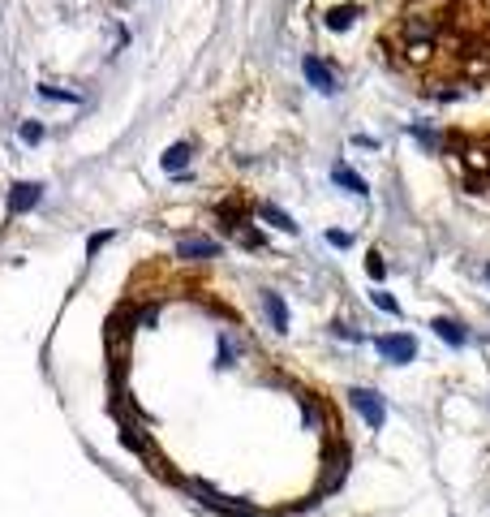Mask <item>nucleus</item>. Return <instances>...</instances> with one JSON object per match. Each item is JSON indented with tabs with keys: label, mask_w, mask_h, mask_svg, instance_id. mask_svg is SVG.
Listing matches in <instances>:
<instances>
[{
	"label": "nucleus",
	"mask_w": 490,
	"mask_h": 517,
	"mask_svg": "<svg viewBox=\"0 0 490 517\" xmlns=\"http://www.w3.org/2000/svg\"><path fill=\"white\" fill-rule=\"evenodd\" d=\"M190 496H198L211 513H224V517H263L254 504H241V500H232V496H220L215 487H206V483H198V479L190 483Z\"/></svg>",
	"instance_id": "1"
},
{
	"label": "nucleus",
	"mask_w": 490,
	"mask_h": 517,
	"mask_svg": "<svg viewBox=\"0 0 490 517\" xmlns=\"http://www.w3.org/2000/svg\"><path fill=\"white\" fill-rule=\"evenodd\" d=\"M374 345H378V354H383L387 362H396V366H404V362H413V358H418V340H413L408 332H392V336H378Z\"/></svg>",
	"instance_id": "2"
},
{
	"label": "nucleus",
	"mask_w": 490,
	"mask_h": 517,
	"mask_svg": "<svg viewBox=\"0 0 490 517\" xmlns=\"http://www.w3.org/2000/svg\"><path fill=\"white\" fill-rule=\"evenodd\" d=\"M349 397H353V410L361 414V418H366V427H383V418H387V410H383V397H378V392L374 388H353L349 392Z\"/></svg>",
	"instance_id": "3"
},
{
	"label": "nucleus",
	"mask_w": 490,
	"mask_h": 517,
	"mask_svg": "<svg viewBox=\"0 0 490 517\" xmlns=\"http://www.w3.org/2000/svg\"><path fill=\"white\" fill-rule=\"evenodd\" d=\"M301 69H305V82L314 87V91H323V95H335V73H331V69H327L319 57H305V65H301Z\"/></svg>",
	"instance_id": "4"
},
{
	"label": "nucleus",
	"mask_w": 490,
	"mask_h": 517,
	"mask_svg": "<svg viewBox=\"0 0 490 517\" xmlns=\"http://www.w3.org/2000/svg\"><path fill=\"white\" fill-rule=\"evenodd\" d=\"M434 31H438V22H430V17H422V13H413V17H404V22H400V35H404V39H413V43H430V39H434Z\"/></svg>",
	"instance_id": "5"
},
{
	"label": "nucleus",
	"mask_w": 490,
	"mask_h": 517,
	"mask_svg": "<svg viewBox=\"0 0 490 517\" xmlns=\"http://www.w3.org/2000/svg\"><path fill=\"white\" fill-rule=\"evenodd\" d=\"M176 255L181 259H215L220 255V241H211V237H185L176 246Z\"/></svg>",
	"instance_id": "6"
},
{
	"label": "nucleus",
	"mask_w": 490,
	"mask_h": 517,
	"mask_svg": "<svg viewBox=\"0 0 490 517\" xmlns=\"http://www.w3.org/2000/svg\"><path fill=\"white\" fill-rule=\"evenodd\" d=\"M190 160H194V142H172L168 151H164V160H160V164H164V168L172 172V177H181Z\"/></svg>",
	"instance_id": "7"
},
{
	"label": "nucleus",
	"mask_w": 490,
	"mask_h": 517,
	"mask_svg": "<svg viewBox=\"0 0 490 517\" xmlns=\"http://www.w3.org/2000/svg\"><path fill=\"white\" fill-rule=\"evenodd\" d=\"M39 194H43L39 181H17L13 194H9V207H13V211H31V207L39 203Z\"/></svg>",
	"instance_id": "8"
},
{
	"label": "nucleus",
	"mask_w": 490,
	"mask_h": 517,
	"mask_svg": "<svg viewBox=\"0 0 490 517\" xmlns=\"http://www.w3.org/2000/svg\"><path fill=\"white\" fill-rule=\"evenodd\" d=\"M430 328H434V336H438V340H447L452 350H460V345L469 340V332H464V328L456 324V319H443V315H438V319H430Z\"/></svg>",
	"instance_id": "9"
},
{
	"label": "nucleus",
	"mask_w": 490,
	"mask_h": 517,
	"mask_svg": "<svg viewBox=\"0 0 490 517\" xmlns=\"http://www.w3.org/2000/svg\"><path fill=\"white\" fill-rule=\"evenodd\" d=\"M263 310H267V319H271L275 332H289V306H284L280 293H263Z\"/></svg>",
	"instance_id": "10"
},
{
	"label": "nucleus",
	"mask_w": 490,
	"mask_h": 517,
	"mask_svg": "<svg viewBox=\"0 0 490 517\" xmlns=\"http://www.w3.org/2000/svg\"><path fill=\"white\" fill-rule=\"evenodd\" d=\"M258 216L267 220V225H275V229H284V233H297V220L293 216H284L275 203H258Z\"/></svg>",
	"instance_id": "11"
},
{
	"label": "nucleus",
	"mask_w": 490,
	"mask_h": 517,
	"mask_svg": "<svg viewBox=\"0 0 490 517\" xmlns=\"http://www.w3.org/2000/svg\"><path fill=\"white\" fill-rule=\"evenodd\" d=\"M353 17H357V5H335V9L323 13L327 31H349V22H353Z\"/></svg>",
	"instance_id": "12"
},
{
	"label": "nucleus",
	"mask_w": 490,
	"mask_h": 517,
	"mask_svg": "<svg viewBox=\"0 0 490 517\" xmlns=\"http://www.w3.org/2000/svg\"><path fill=\"white\" fill-rule=\"evenodd\" d=\"M331 181H335V186H344L349 194H366V181H361L353 168H344V164H335V168H331Z\"/></svg>",
	"instance_id": "13"
},
{
	"label": "nucleus",
	"mask_w": 490,
	"mask_h": 517,
	"mask_svg": "<svg viewBox=\"0 0 490 517\" xmlns=\"http://www.w3.org/2000/svg\"><path fill=\"white\" fill-rule=\"evenodd\" d=\"M370 302H374L378 310H387V315H400V302H396L387 289H374V293H370Z\"/></svg>",
	"instance_id": "14"
},
{
	"label": "nucleus",
	"mask_w": 490,
	"mask_h": 517,
	"mask_svg": "<svg viewBox=\"0 0 490 517\" xmlns=\"http://www.w3.org/2000/svg\"><path fill=\"white\" fill-rule=\"evenodd\" d=\"M413 138H418L426 151H438V142H443V138H438L434 130H426V126H413Z\"/></svg>",
	"instance_id": "15"
},
{
	"label": "nucleus",
	"mask_w": 490,
	"mask_h": 517,
	"mask_svg": "<svg viewBox=\"0 0 490 517\" xmlns=\"http://www.w3.org/2000/svg\"><path fill=\"white\" fill-rule=\"evenodd\" d=\"M366 272H370L374 280H383V272H387V263H383V255H378V250H370V255H366Z\"/></svg>",
	"instance_id": "16"
},
{
	"label": "nucleus",
	"mask_w": 490,
	"mask_h": 517,
	"mask_svg": "<svg viewBox=\"0 0 490 517\" xmlns=\"http://www.w3.org/2000/svg\"><path fill=\"white\" fill-rule=\"evenodd\" d=\"M138 324L142 328H155V324H160V306H142L138 310Z\"/></svg>",
	"instance_id": "17"
},
{
	"label": "nucleus",
	"mask_w": 490,
	"mask_h": 517,
	"mask_svg": "<svg viewBox=\"0 0 490 517\" xmlns=\"http://www.w3.org/2000/svg\"><path fill=\"white\" fill-rule=\"evenodd\" d=\"M430 57V43H408V61H426Z\"/></svg>",
	"instance_id": "18"
},
{
	"label": "nucleus",
	"mask_w": 490,
	"mask_h": 517,
	"mask_svg": "<svg viewBox=\"0 0 490 517\" xmlns=\"http://www.w3.org/2000/svg\"><path fill=\"white\" fill-rule=\"evenodd\" d=\"M22 138L26 142H39L43 138V126H35V121H31V126H22Z\"/></svg>",
	"instance_id": "19"
},
{
	"label": "nucleus",
	"mask_w": 490,
	"mask_h": 517,
	"mask_svg": "<svg viewBox=\"0 0 490 517\" xmlns=\"http://www.w3.org/2000/svg\"><path fill=\"white\" fill-rule=\"evenodd\" d=\"M331 332L344 336V340H361V332H353V328H344V324H331Z\"/></svg>",
	"instance_id": "20"
},
{
	"label": "nucleus",
	"mask_w": 490,
	"mask_h": 517,
	"mask_svg": "<svg viewBox=\"0 0 490 517\" xmlns=\"http://www.w3.org/2000/svg\"><path fill=\"white\" fill-rule=\"evenodd\" d=\"M327 241H331V246H340V250H344V246H353L349 233H327Z\"/></svg>",
	"instance_id": "21"
},
{
	"label": "nucleus",
	"mask_w": 490,
	"mask_h": 517,
	"mask_svg": "<svg viewBox=\"0 0 490 517\" xmlns=\"http://www.w3.org/2000/svg\"><path fill=\"white\" fill-rule=\"evenodd\" d=\"M220 366H232V345L220 340Z\"/></svg>",
	"instance_id": "22"
},
{
	"label": "nucleus",
	"mask_w": 490,
	"mask_h": 517,
	"mask_svg": "<svg viewBox=\"0 0 490 517\" xmlns=\"http://www.w3.org/2000/svg\"><path fill=\"white\" fill-rule=\"evenodd\" d=\"M108 237H112V233H95V237H91V246H86V250L95 255V250H99V246H103V241H108Z\"/></svg>",
	"instance_id": "23"
},
{
	"label": "nucleus",
	"mask_w": 490,
	"mask_h": 517,
	"mask_svg": "<svg viewBox=\"0 0 490 517\" xmlns=\"http://www.w3.org/2000/svg\"><path fill=\"white\" fill-rule=\"evenodd\" d=\"M486 280H490V267H486Z\"/></svg>",
	"instance_id": "24"
}]
</instances>
